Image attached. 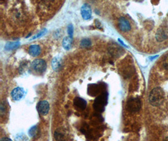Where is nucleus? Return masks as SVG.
Here are the masks:
<instances>
[{
	"label": "nucleus",
	"mask_w": 168,
	"mask_h": 141,
	"mask_svg": "<svg viewBox=\"0 0 168 141\" xmlns=\"http://www.w3.org/2000/svg\"><path fill=\"white\" fill-rule=\"evenodd\" d=\"M86 102L85 100H84L80 97H76L74 100V105L75 106L80 110H84L86 107Z\"/></svg>",
	"instance_id": "10"
},
{
	"label": "nucleus",
	"mask_w": 168,
	"mask_h": 141,
	"mask_svg": "<svg viewBox=\"0 0 168 141\" xmlns=\"http://www.w3.org/2000/svg\"><path fill=\"white\" fill-rule=\"evenodd\" d=\"M81 13L84 19L88 20L91 18L92 11L90 5L86 3L84 4L81 8Z\"/></svg>",
	"instance_id": "6"
},
{
	"label": "nucleus",
	"mask_w": 168,
	"mask_h": 141,
	"mask_svg": "<svg viewBox=\"0 0 168 141\" xmlns=\"http://www.w3.org/2000/svg\"><path fill=\"white\" fill-rule=\"evenodd\" d=\"M91 42L90 39L88 38H85L81 40L80 43V46L83 48H88L91 47Z\"/></svg>",
	"instance_id": "17"
},
{
	"label": "nucleus",
	"mask_w": 168,
	"mask_h": 141,
	"mask_svg": "<svg viewBox=\"0 0 168 141\" xmlns=\"http://www.w3.org/2000/svg\"><path fill=\"white\" fill-rule=\"evenodd\" d=\"M162 67L166 70L168 71V55L162 60Z\"/></svg>",
	"instance_id": "18"
},
{
	"label": "nucleus",
	"mask_w": 168,
	"mask_h": 141,
	"mask_svg": "<svg viewBox=\"0 0 168 141\" xmlns=\"http://www.w3.org/2000/svg\"><path fill=\"white\" fill-rule=\"evenodd\" d=\"M37 109L38 112L42 115H46L48 114L50 110V105L46 100H42L39 102L37 105Z\"/></svg>",
	"instance_id": "4"
},
{
	"label": "nucleus",
	"mask_w": 168,
	"mask_h": 141,
	"mask_svg": "<svg viewBox=\"0 0 168 141\" xmlns=\"http://www.w3.org/2000/svg\"><path fill=\"white\" fill-rule=\"evenodd\" d=\"M25 90L22 87H17L14 88L11 93V96L13 100L15 101L20 100L24 96Z\"/></svg>",
	"instance_id": "7"
},
{
	"label": "nucleus",
	"mask_w": 168,
	"mask_h": 141,
	"mask_svg": "<svg viewBox=\"0 0 168 141\" xmlns=\"http://www.w3.org/2000/svg\"><path fill=\"white\" fill-rule=\"evenodd\" d=\"M149 100L152 106L161 107L166 102L165 92L161 88L156 87L151 92Z\"/></svg>",
	"instance_id": "1"
},
{
	"label": "nucleus",
	"mask_w": 168,
	"mask_h": 141,
	"mask_svg": "<svg viewBox=\"0 0 168 141\" xmlns=\"http://www.w3.org/2000/svg\"><path fill=\"white\" fill-rule=\"evenodd\" d=\"M106 100V96L105 95H100V97H98L95 100V104H94V107H95V109L97 110L98 111L100 112L104 110Z\"/></svg>",
	"instance_id": "5"
},
{
	"label": "nucleus",
	"mask_w": 168,
	"mask_h": 141,
	"mask_svg": "<svg viewBox=\"0 0 168 141\" xmlns=\"http://www.w3.org/2000/svg\"><path fill=\"white\" fill-rule=\"evenodd\" d=\"M67 33L69 34V37L72 38L73 37V33H74V28L72 24H70L67 27Z\"/></svg>",
	"instance_id": "20"
},
{
	"label": "nucleus",
	"mask_w": 168,
	"mask_h": 141,
	"mask_svg": "<svg viewBox=\"0 0 168 141\" xmlns=\"http://www.w3.org/2000/svg\"><path fill=\"white\" fill-rule=\"evenodd\" d=\"M41 53V48L38 45H32L28 48V53L33 57L38 56Z\"/></svg>",
	"instance_id": "9"
},
{
	"label": "nucleus",
	"mask_w": 168,
	"mask_h": 141,
	"mask_svg": "<svg viewBox=\"0 0 168 141\" xmlns=\"http://www.w3.org/2000/svg\"><path fill=\"white\" fill-rule=\"evenodd\" d=\"M72 44V38L70 37H66L64 38L62 42V47L66 50H70L71 48Z\"/></svg>",
	"instance_id": "12"
},
{
	"label": "nucleus",
	"mask_w": 168,
	"mask_h": 141,
	"mask_svg": "<svg viewBox=\"0 0 168 141\" xmlns=\"http://www.w3.org/2000/svg\"><path fill=\"white\" fill-rule=\"evenodd\" d=\"M165 141H168V138H167L166 139V140Z\"/></svg>",
	"instance_id": "23"
},
{
	"label": "nucleus",
	"mask_w": 168,
	"mask_h": 141,
	"mask_svg": "<svg viewBox=\"0 0 168 141\" xmlns=\"http://www.w3.org/2000/svg\"><path fill=\"white\" fill-rule=\"evenodd\" d=\"M31 67L33 70V71L41 74L46 72L47 68V63L45 60L42 59H36L32 62Z\"/></svg>",
	"instance_id": "2"
},
{
	"label": "nucleus",
	"mask_w": 168,
	"mask_h": 141,
	"mask_svg": "<svg viewBox=\"0 0 168 141\" xmlns=\"http://www.w3.org/2000/svg\"><path fill=\"white\" fill-rule=\"evenodd\" d=\"M15 141H28V138L27 135L23 133H18L14 137Z\"/></svg>",
	"instance_id": "15"
},
{
	"label": "nucleus",
	"mask_w": 168,
	"mask_h": 141,
	"mask_svg": "<svg viewBox=\"0 0 168 141\" xmlns=\"http://www.w3.org/2000/svg\"><path fill=\"white\" fill-rule=\"evenodd\" d=\"M0 110H1V114L3 115V114L5 113V105H4L3 103L1 105V108H0Z\"/></svg>",
	"instance_id": "21"
},
{
	"label": "nucleus",
	"mask_w": 168,
	"mask_h": 141,
	"mask_svg": "<svg viewBox=\"0 0 168 141\" xmlns=\"http://www.w3.org/2000/svg\"><path fill=\"white\" fill-rule=\"evenodd\" d=\"M141 107L140 101L137 98H132L128 100L127 102V109L132 112L139 111Z\"/></svg>",
	"instance_id": "3"
},
{
	"label": "nucleus",
	"mask_w": 168,
	"mask_h": 141,
	"mask_svg": "<svg viewBox=\"0 0 168 141\" xmlns=\"http://www.w3.org/2000/svg\"><path fill=\"white\" fill-rule=\"evenodd\" d=\"M38 133V129L37 125H34L29 130L28 134L30 136H31L32 137L35 138L36 136H37Z\"/></svg>",
	"instance_id": "16"
},
{
	"label": "nucleus",
	"mask_w": 168,
	"mask_h": 141,
	"mask_svg": "<svg viewBox=\"0 0 168 141\" xmlns=\"http://www.w3.org/2000/svg\"><path fill=\"white\" fill-rule=\"evenodd\" d=\"M62 66V59L59 57H54L52 60V67L54 71H59L61 69Z\"/></svg>",
	"instance_id": "11"
},
{
	"label": "nucleus",
	"mask_w": 168,
	"mask_h": 141,
	"mask_svg": "<svg viewBox=\"0 0 168 141\" xmlns=\"http://www.w3.org/2000/svg\"><path fill=\"white\" fill-rule=\"evenodd\" d=\"M54 137H55V139L57 141H64L65 135L62 132L61 129H59L56 130V131L54 133Z\"/></svg>",
	"instance_id": "14"
},
{
	"label": "nucleus",
	"mask_w": 168,
	"mask_h": 141,
	"mask_svg": "<svg viewBox=\"0 0 168 141\" xmlns=\"http://www.w3.org/2000/svg\"><path fill=\"white\" fill-rule=\"evenodd\" d=\"M47 32V29H43L42 30H41V31L39 32L38 33H37L36 35H35V37H33L32 40H34V39H37L38 38H40L41 37H42L43 35H45Z\"/></svg>",
	"instance_id": "19"
},
{
	"label": "nucleus",
	"mask_w": 168,
	"mask_h": 141,
	"mask_svg": "<svg viewBox=\"0 0 168 141\" xmlns=\"http://www.w3.org/2000/svg\"><path fill=\"white\" fill-rule=\"evenodd\" d=\"M20 45V43L19 42H8L5 45V48L7 51H9V50H13L14 49H17V48L19 47Z\"/></svg>",
	"instance_id": "13"
},
{
	"label": "nucleus",
	"mask_w": 168,
	"mask_h": 141,
	"mask_svg": "<svg viewBox=\"0 0 168 141\" xmlns=\"http://www.w3.org/2000/svg\"><path fill=\"white\" fill-rule=\"evenodd\" d=\"M1 141H12V139H9L8 137H3L1 139Z\"/></svg>",
	"instance_id": "22"
},
{
	"label": "nucleus",
	"mask_w": 168,
	"mask_h": 141,
	"mask_svg": "<svg viewBox=\"0 0 168 141\" xmlns=\"http://www.w3.org/2000/svg\"><path fill=\"white\" fill-rule=\"evenodd\" d=\"M118 27L121 31L123 32H128L131 29L130 23L127 19L123 17H121L118 19Z\"/></svg>",
	"instance_id": "8"
}]
</instances>
